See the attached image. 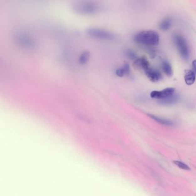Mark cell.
<instances>
[{
	"label": "cell",
	"instance_id": "1",
	"mask_svg": "<svg viewBox=\"0 0 196 196\" xmlns=\"http://www.w3.org/2000/svg\"><path fill=\"white\" fill-rule=\"evenodd\" d=\"M72 9L77 13L92 15L98 13L101 8L98 3L92 1H78L72 5Z\"/></svg>",
	"mask_w": 196,
	"mask_h": 196
},
{
	"label": "cell",
	"instance_id": "2",
	"mask_svg": "<svg viewBox=\"0 0 196 196\" xmlns=\"http://www.w3.org/2000/svg\"><path fill=\"white\" fill-rule=\"evenodd\" d=\"M135 41L145 45H156L159 44V36L154 31H143L135 36Z\"/></svg>",
	"mask_w": 196,
	"mask_h": 196
},
{
	"label": "cell",
	"instance_id": "3",
	"mask_svg": "<svg viewBox=\"0 0 196 196\" xmlns=\"http://www.w3.org/2000/svg\"><path fill=\"white\" fill-rule=\"evenodd\" d=\"M86 34L91 38L107 41H113L116 38L112 32L99 28H89L86 30Z\"/></svg>",
	"mask_w": 196,
	"mask_h": 196
},
{
	"label": "cell",
	"instance_id": "4",
	"mask_svg": "<svg viewBox=\"0 0 196 196\" xmlns=\"http://www.w3.org/2000/svg\"><path fill=\"white\" fill-rule=\"evenodd\" d=\"M174 41L181 56L183 59L188 61L189 59V50L185 39L181 35L176 34L174 36Z\"/></svg>",
	"mask_w": 196,
	"mask_h": 196
},
{
	"label": "cell",
	"instance_id": "5",
	"mask_svg": "<svg viewBox=\"0 0 196 196\" xmlns=\"http://www.w3.org/2000/svg\"><path fill=\"white\" fill-rule=\"evenodd\" d=\"M16 42L21 47L27 49H33L36 46V42L33 38L26 34H19L16 36Z\"/></svg>",
	"mask_w": 196,
	"mask_h": 196
},
{
	"label": "cell",
	"instance_id": "6",
	"mask_svg": "<svg viewBox=\"0 0 196 196\" xmlns=\"http://www.w3.org/2000/svg\"><path fill=\"white\" fill-rule=\"evenodd\" d=\"M174 91H175V89L172 87L166 88L161 91L154 90V91H152L151 93L150 96L152 98L163 100L173 95Z\"/></svg>",
	"mask_w": 196,
	"mask_h": 196
},
{
	"label": "cell",
	"instance_id": "7",
	"mask_svg": "<svg viewBox=\"0 0 196 196\" xmlns=\"http://www.w3.org/2000/svg\"><path fill=\"white\" fill-rule=\"evenodd\" d=\"M148 79L153 82H157L162 79V74L156 69H153L151 67L145 72Z\"/></svg>",
	"mask_w": 196,
	"mask_h": 196
},
{
	"label": "cell",
	"instance_id": "8",
	"mask_svg": "<svg viewBox=\"0 0 196 196\" xmlns=\"http://www.w3.org/2000/svg\"><path fill=\"white\" fill-rule=\"evenodd\" d=\"M134 65L136 67V68L145 72L150 67V63L148 62L147 59L144 57L137 59L136 60H135Z\"/></svg>",
	"mask_w": 196,
	"mask_h": 196
},
{
	"label": "cell",
	"instance_id": "9",
	"mask_svg": "<svg viewBox=\"0 0 196 196\" xmlns=\"http://www.w3.org/2000/svg\"><path fill=\"white\" fill-rule=\"evenodd\" d=\"M184 78L186 84L188 85H191L195 82L196 74L192 70H188L186 72Z\"/></svg>",
	"mask_w": 196,
	"mask_h": 196
},
{
	"label": "cell",
	"instance_id": "10",
	"mask_svg": "<svg viewBox=\"0 0 196 196\" xmlns=\"http://www.w3.org/2000/svg\"><path fill=\"white\" fill-rule=\"evenodd\" d=\"M178 100H179V96L173 94L172 96L166 98L161 100L160 103L162 105H172L177 103Z\"/></svg>",
	"mask_w": 196,
	"mask_h": 196
},
{
	"label": "cell",
	"instance_id": "11",
	"mask_svg": "<svg viewBox=\"0 0 196 196\" xmlns=\"http://www.w3.org/2000/svg\"><path fill=\"white\" fill-rule=\"evenodd\" d=\"M130 72V65L126 63L123 66L120 68H119L116 71V74L119 77H124L125 75H127Z\"/></svg>",
	"mask_w": 196,
	"mask_h": 196
},
{
	"label": "cell",
	"instance_id": "12",
	"mask_svg": "<svg viewBox=\"0 0 196 196\" xmlns=\"http://www.w3.org/2000/svg\"><path fill=\"white\" fill-rule=\"evenodd\" d=\"M148 115L152 119H154L156 122H158L159 123L162 124V125H167V126H172V125H174L173 122L172 121L167 120V119H163V118H161V117H157V116H154V115H152V114H148Z\"/></svg>",
	"mask_w": 196,
	"mask_h": 196
},
{
	"label": "cell",
	"instance_id": "13",
	"mask_svg": "<svg viewBox=\"0 0 196 196\" xmlns=\"http://www.w3.org/2000/svg\"><path fill=\"white\" fill-rule=\"evenodd\" d=\"M162 66V69L166 76H168L169 77L172 76L173 72H172V67L169 62H166V61L163 62Z\"/></svg>",
	"mask_w": 196,
	"mask_h": 196
},
{
	"label": "cell",
	"instance_id": "14",
	"mask_svg": "<svg viewBox=\"0 0 196 196\" xmlns=\"http://www.w3.org/2000/svg\"><path fill=\"white\" fill-rule=\"evenodd\" d=\"M172 25V21L169 19H166L161 22L159 28L162 31H167Z\"/></svg>",
	"mask_w": 196,
	"mask_h": 196
},
{
	"label": "cell",
	"instance_id": "15",
	"mask_svg": "<svg viewBox=\"0 0 196 196\" xmlns=\"http://www.w3.org/2000/svg\"><path fill=\"white\" fill-rule=\"evenodd\" d=\"M90 59V53L88 51H85L82 52L79 58V63L82 65L86 64Z\"/></svg>",
	"mask_w": 196,
	"mask_h": 196
},
{
	"label": "cell",
	"instance_id": "16",
	"mask_svg": "<svg viewBox=\"0 0 196 196\" xmlns=\"http://www.w3.org/2000/svg\"><path fill=\"white\" fill-rule=\"evenodd\" d=\"M174 163L176 164V165L178 166L180 169L186 170H190L189 167L183 162H180V161H174Z\"/></svg>",
	"mask_w": 196,
	"mask_h": 196
},
{
	"label": "cell",
	"instance_id": "17",
	"mask_svg": "<svg viewBox=\"0 0 196 196\" xmlns=\"http://www.w3.org/2000/svg\"><path fill=\"white\" fill-rule=\"evenodd\" d=\"M127 56L130 59H136V55L135 54L134 52L133 51H132L131 50H128L127 52Z\"/></svg>",
	"mask_w": 196,
	"mask_h": 196
},
{
	"label": "cell",
	"instance_id": "18",
	"mask_svg": "<svg viewBox=\"0 0 196 196\" xmlns=\"http://www.w3.org/2000/svg\"><path fill=\"white\" fill-rule=\"evenodd\" d=\"M192 67H193V72L196 73V60L193 61L192 62Z\"/></svg>",
	"mask_w": 196,
	"mask_h": 196
}]
</instances>
